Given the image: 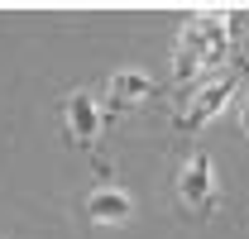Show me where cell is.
<instances>
[{
	"instance_id": "obj_2",
	"label": "cell",
	"mask_w": 249,
	"mask_h": 239,
	"mask_svg": "<svg viewBox=\"0 0 249 239\" xmlns=\"http://www.w3.org/2000/svg\"><path fill=\"white\" fill-rule=\"evenodd\" d=\"M62 120H67V139L72 144H91L101 134V105L91 101V91H72L67 105H62Z\"/></svg>"
},
{
	"instance_id": "obj_4",
	"label": "cell",
	"mask_w": 249,
	"mask_h": 239,
	"mask_svg": "<svg viewBox=\"0 0 249 239\" xmlns=\"http://www.w3.org/2000/svg\"><path fill=\"white\" fill-rule=\"evenodd\" d=\"M87 215H91L96 225H124L134 215V201H129V191H120V187H96L91 196H87Z\"/></svg>"
},
{
	"instance_id": "obj_5",
	"label": "cell",
	"mask_w": 249,
	"mask_h": 239,
	"mask_svg": "<svg viewBox=\"0 0 249 239\" xmlns=\"http://www.w3.org/2000/svg\"><path fill=\"white\" fill-rule=\"evenodd\" d=\"M230 91H235V77H216L211 86H201L196 96H192V105H187V115L178 120V124H182V129H196L201 120H211L220 105H225V96H230Z\"/></svg>"
},
{
	"instance_id": "obj_6",
	"label": "cell",
	"mask_w": 249,
	"mask_h": 239,
	"mask_svg": "<svg viewBox=\"0 0 249 239\" xmlns=\"http://www.w3.org/2000/svg\"><path fill=\"white\" fill-rule=\"evenodd\" d=\"M235 124H240V129L249 134V91L240 96V101H235Z\"/></svg>"
},
{
	"instance_id": "obj_3",
	"label": "cell",
	"mask_w": 249,
	"mask_h": 239,
	"mask_svg": "<svg viewBox=\"0 0 249 239\" xmlns=\"http://www.w3.org/2000/svg\"><path fill=\"white\" fill-rule=\"evenodd\" d=\"M149 96H154V77H149V72H139V67L115 72V77H110V86H106L110 110H134V105H144Z\"/></svg>"
},
{
	"instance_id": "obj_1",
	"label": "cell",
	"mask_w": 249,
	"mask_h": 239,
	"mask_svg": "<svg viewBox=\"0 0 249 239\" xmlns=\"http://www.w3.org/2000/svg\"><path fill=\"white\" fill-rule=\"evenodd\" d=\"M178 191H182V206L196 210V215L216 210V163L206 153H192L178 172Z\"/></svg>"
}]
</instances>
